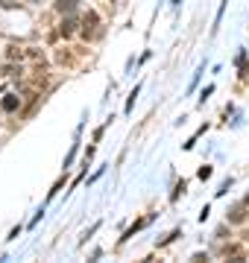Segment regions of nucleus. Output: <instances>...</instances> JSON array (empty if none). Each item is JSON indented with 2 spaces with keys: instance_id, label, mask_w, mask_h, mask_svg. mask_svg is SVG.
<instances>
[{
  "instance_id": "1",
  "label": "nucleus",
  "mask_w": 249,
  "mask_h": 263,
  "mask_svg": "<svg viewBox=\"0 0 249 263\" xmlns=\"http://www.w3.org/2000/svg\"><path fill=\"white\" fill-rule=\"evenodd\" d=\"M223 257H235V260H243V257H246V249H243V246H223Z\"/></svg>"
},
{
  "instance_id": "2",
  "label": "nucleus",
  "mask_w": 249,
  "mask_h": 263,
  "mask_svg": "<svg viewBox=\"0 0 249 263\" xmlns=\"http://www.w3.org/2000/svg\"><path fill=\"white\" fill-rule=\"evenodd\" d=\"M97 15H94V12H88V15H85V29H82V35H85V38H94L97 35Z\"/></svg>"
},
{
  "instance_id": "3",
  "label": "nucleus",
  "mask_w": 249,
  "mask_h": 263,
  "mask_svg": "<svg viewBox=\"0 0 249 263\" xmlns=\"http://www.w3.org/2000/svg\"><path fill=\"white\" fill-rule=\"evenodd\" d=\"M74 27H77V24H74V21H65V24H62V29H59V32H62V35H70V32H74Z\"/></svg>"
},
{
  "instance_id": "4",
  "label": "nucleus",
  "mask_w": 249,
  "mask_h": 263,
  "mask_svg": "<svg viewBox=\"0 0 249 263\" xmlns=\"http://www.w3.org/2000/svg\"><path fill=\"white\" fill-rule=\"evenodd\" d=\"M74 3H77V0H59V9H62V12H70V9H74Z\"/></svg>"
},
{
  "instance_id": "5",
  "label": "nucleus",
  "mask_w": 249,
  "mask_h": 263,
  "mask_svg": "<svg viewBox=\"0 0 249 263\" xmlns=\"http://www.w3.org/2000/svg\"><path fill=\"white\" fill-rule=\"evenodd\" d=\"M243 211H240V208H235V211H232V222H243Z\"/></svg>"
},
{
  "instance_id": "6",
  "label": "nucleus",
  "mask_w": 249,
  "mask_h": 263,
  "mask_svg": "<svg viewBox=\"0 0 249 263\" xmlns=\"http://www.w3.org/2000/svg\"><path fill=\"white\" fill-rule=\"evenodd\" d=\"M15 105H18V100H15V97H9V100H3V108H6V111H12Z\"/></svg>"
},
{
  "instance_id": "7",
  "label": "nucleus",
  "mask_w": 249,
  "mask_h": 263,
  "mask_svg": "<svg viewBox=\"0 0 249 263\" xmlns=\"http://www.w3.org/2000/svg\"><path fill=\"white\" fill-rule=\"evenodd\" d=\"M21 56H24V53H21L18 47H9V59H21Z\"/></svg>"
}]
</instances>
